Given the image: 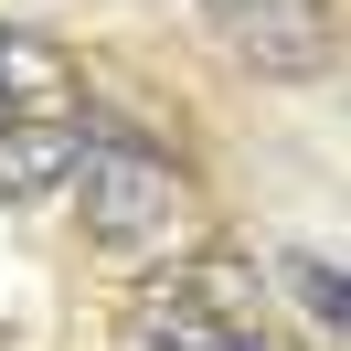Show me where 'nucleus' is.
<instances>
[{
  "mask_svg": "<svg viewBox=\"0 0 351 351\" xmlns=\"http://www.w3.org/2000/svg\"><path fill=\"white\" fill-rule=\"evenodd\" d=\"M213 32L266 75H319L330 64V11L319 0H213Z\"/></svg>",
  "mask_w": 351,
  "mask_h": 351,
  "instance_id": "obj_1",
  "label": "nucleus"
},
{
  "mask_svg": "<svg viewBox=\"0 0 351 351\" xmlns=\"http://www.w3.org/2000/svg\"><path fill=\"white\" fill-rule=\"evenodd\" d=\"M75 192H86V223H96L107 245L160 234V213H171V171H160V160H138V149H86Z\"/></svg>",
  "mask_w": 351,
  "mask_h": 351,
  "instance_id": "obj_2",
  "label": "nucleus"
},
{
  "mask_svg": "<svg viewBox=\"0 0 351 351\" xmlns=\"http://www.w3.org/2000/svg\"><path fill=\"white\" fill-rule=\"evenodd\" d=\"M86 171V138L53 128V117H11L0 128V192H53V181Z\"/></svg>",
  "mask_w": 351,
  "mask_h": 351,
  "instance_id": "obj_3",
  "label": "nucleus"
},
{
  "mask_svg": "<svg viewBox=\"0 0 351 351\" xmlns=\"http://www.w3.org/2000/svg\"><path fill=\"white\" fill-rule=\"evenodd\" d=\"M53 96H64V64L32 32H0V107L11 117H53Z\"/></svg>",
  "mask_w": 351,
  "mask_h": 351,
  "instance_id": "obj_4",
  "label": "nucleus"
},
{
  "mask_svg": "<svg viewBox=\"0 0 351 351\" xmlns=\"http://www.w3.org/2000/svg\"><path fill=\"white\" fill-rule=\"evenodd\" d=\"M138 330H149L160 351H234V330H213L202 308H181V298H138Z\"/></svg>",
  "mask_w": 351,
  "mask_h": 351,
  "instance_id": "obj_5",
  "label": "nucleus"
},
{
  "mask_svg": "<svg viewBox=\"0 0 351 351\" xmlns=\"http://www.w3.org/2000/svg\"><path fill=\"white\" fill-rule=\"evenodd\" d=\"M287 298H298L319 330H341V277H330V256H287Z\"/></svg>",
  "mask_w": 351,
  "mask_h": 351,
  "instance_id": "obj_6",
  "label": "nucleus"
},
{
  "mask_svg": "<svg viewBox=\"0 0 351 351\" xmlns=\"http://www.w3.org/2000/svg\"><path fill=\"white\" fill-rule=\"evenodd\" d=\"M234 351H266V341H245V330H234Z\"/></svg>",
  "mask_w": 351,
  "mask_h": 351,
  "instance_id": "obj_7",
  "label": "nucleus"
}]
</instances>
